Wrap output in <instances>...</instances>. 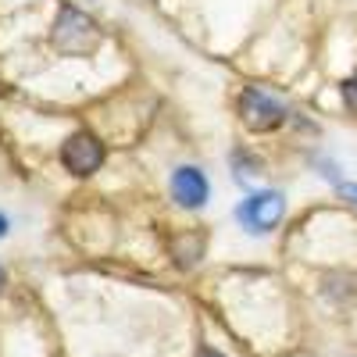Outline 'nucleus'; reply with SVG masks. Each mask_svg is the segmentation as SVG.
Instances as JSON below:
<instances>
[{"label": "nucleus", "mask_w": 357, "mask_h": 357, "mask_svg": "<svg viewBox=\"0 0 357 357\" xmlns=\"http://www.w3.org/2000/svg\"><path fill=\"white\" fill-rule=\"evenodd\" d=\"M54 47L61 54L86 57V54H93L100 47V29L79 8H61V15H57V22H54Z\"/></svg>", "instance_id": "obj_1"}, {"label": "nucleus", "mask_w": 357, "mask_h": 357, "mask_svg": "<svg viewBox=\"0 0 357 357\" xmlns=\"http://www.w3.org/2000/svg\"><path fill=\"white\" fill-rule=\"evenodd\" d=\"M240 114H243V122L247 129L254 132H272L286 122V104L272 93H264V89L250 86L243 89V97H240Z\"/></svg>", "instance_id": "obj_2"}, {"label": "nucleus", "mask_w": 357, "mask_h": 357, "mask_svg": "<svg viewBox=\"0 0 357 357\" xmlns=\"http://www.w3.org/2000/svg\"><path fill=\"white\" fill-rule=\"evenodd\" d=\"M282 211H286L282 193H254V197H247L240 207H236V218H240V225L247 232L261 236V232H272L279 225Z\"/></svg>", "instance_id": "obj_3"}, {"label": "nucleus", "mask_w": 357, "mask_h": 357, "mask_svg": "<svg viewBox=\"0 0 357 357\" xmlns=\"http://www.w3.org/2000/svg\"><path fill=\"white\" fill-rule=\"evenodd\" d=\"M104 161V146L97 136H89V132H75L65 139L61 146V165L72 172V175H93Z\"/></svg>", "instance_id": "obj_4"}, {"label": "nucleus", "mask_w": 357, "mask_h": 357, "mask_svg": "<svg viewBox=\"0 0 357 357\" xmlns=\"http://www.w3.org/2000/svg\"><path fill=\"white\" fill-rule=\"evenodd\" d=\"M172 197H175V204H183V207H204V200H207V178H204V172L193 168V165L175 168V175H172Z\"/></svg>", "instance_id": "obj_5"}, {"label": "nucleus", "mask_w": 357, "mask_h": 357, "mask_svg": "<svg viewBox=\"0 0 357 357\" xmlns=\"http://www.w3.org/2000/svg\"><path fill=\"white\" fill-rule=\"evenodd\" d=\"M343 97H347V104H350V107H357V72L343 82Z\"/></svg>", "instance_id": "obj_6"}, {"label": "nucleus", "mask_w": 357, "mask_h": 357, "mask_svg": "<svg viewBox=\"0 0 357 357\" xmlns=\"http://www.w3.org/2000/svg\"><path fill=\"white\" fill-rule=\"evenodd\" d=\"M197 357H225V354H218V350H211V347H204Z\"/></svg>", "instance_id": "obj_7"}, {"label": "nucleus", "mask_w": 357, "mask_h": 357, "mask_svg": "<svg viewBox=\"0 0 357 357\" xmlns=\"http://www.w3.org/2000/svg\"><path fill=\"white\" fill-rule=\"evenodd\" d=\"M343 197H350V200L357 204V186H343Z\"/></svg>", "instance_id": "obj_8"}, {"label": "nucleus", "mask_w": 357, "mask_h": 357, "mask_svg": "<svg viewBox=\"0 0 357 357\" xmlns=\"http://www.w3.org/2000/svg\"><path fill=\"white\" fill-rule=\"evenodd\" d=\"M4 232H8V218H4V215H0V236H4Z\"/></svg>", "instance_id": "obj_9"}, {"label": "nucleus", "mask_w": 357, "mask_h": 357, "mask_svg": "<svg viewBox=\"0 0 357 357\" xmlns=\"http://www.w3.org/2000/svg\"><path fill=\"white\" fill-rule=\"evenodd\" d=\"M0 286H4V272H0Z\"/></svg>", "instance_id": "obj_10"}]
</instances>
